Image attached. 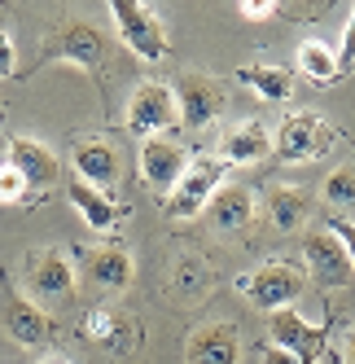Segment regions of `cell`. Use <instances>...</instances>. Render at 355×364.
<instances>
[{
    "label": "cell",
    "mask_w": 355,
    "mask_h": 364,
    "mask_svg": "<svg viewBox=\"0 0 355 364\" xmlns=\"http://www.w3.org/2000/svg\"><path fill=\"white\" fill-rule=\"evenodd\" d=\"M272 149H276L281 163H312V159H320V154L334 149V127H329L320 114H307V110L290 114L281 127H276Z\"/></svg>",
    "instance_id": "1"
},
{
    "label": "cell",
    "mask_w": 355,
    "mask_h": 364,
    "mask_svg": "<svg viewBox=\"0 0 355 364\" xmlns=\"http://www.w3.org/2000/svg\"><path fill=\"white\" fill-rule=\"evenodd\" d=\"M302 285H307V277H302L294 264H263L255 272L237 277V290L255 303L259 311H281V307H290L302 294Z\"/></svg>",
    "instance_id": "2"
},
{
    "label": "cell",
    "mask_w": 355,
    "mask_h": 364,
    "mask_svg": "<svg viewBox=\"0 0 355 364\" xmlns=\"http://www.w3.org/2000/svg\"><path fill=\"white\" fill-rule=\"evenodd\" d=\"M110 14L119 22V40L128 44L136 58H145V62H163L167 58V31H163L154 9L132 5V0H114Z\"/></svg>",
    "instance_id": "3"
},
{
    "label": "cell",
    "mask_w": 355,
    "mask_h": 364,
    "mask_svg": "<svg viewBox=\"0 0 355 364\" xmlns=\"http://www.w3.org/2000/svg\"><path fill=\"white\" fill-rule=\"evenodd\" d=\"M40 62H75L84 70H97L101 62H106V36H101V27H92V22H84V18L62 22V27L53 31V40L44 44Z\"/></svg>",
    "instance_id": "4"
},
{
    "label": "cell",
    "mask_w": 355,
    "mask_h": 364,
    "mask_svg": "<svg viewBox=\"0 0 355 364\" xmlns=\"http://www.w3.org/2000/svg\"><path fill=\"white\" fill-rule=\"evenodd\" d=\"M0 321H5V333L13 338L18 347H44L48 338H53V321H48V311L18 294L9 281H0Z\"/></svg>",
    "instance_id": "5"
},
{
    "label": "cell",
    "mask_w": 355,
    "mask_h": 364,
    "mask_svg": "<svg viewBox=\"0 0 355 364\" xmlns=\"http://www.w3.org/2000/svg\"><path fill=\"white\" fill-rule=\"evenodd\" d=\"M219 180H224V163H215V159H193L185 167V176L175 180V189L167 193V215L189 220L197 211H207V202L219 189Z\"/></svg>",
    "instance_id": "6"
},
{
    "label": "cell",
    "mask_w": 355,
    "mask_h": 364,
    "mask_svg": "<svg viewBox=\"0 0 355 364\" xmlns=\"http://www.w3.org/2000/svg\"><path fill=\"white\" fill-rule=\"evenodd\" d=\"M302 259H307V277L316 285H329V290H338V285H351V272H355V259L351 250L334 237V232H307V242H302Z\"/></svg>",
    "instance_id": "7"
},
{
    "label": "cell",
    "mask_w": 355,
    "mask_h": 364,
    "mask_svg": "<svg viewBox=\"0 0 355 364\" xmlns=\"http://www.w3.org/2000/svg\"><path fill=\"white\" fill-rule=\"evenodd\" d=\"M171 97H175V119L185 127H193V132L215 123L219 110H224V88L211 75H185V80L171 88Z\"/></svg>",
    "instance_id": "8"
},
{
    "label": "cell",
    "mask_w": 355,
    "mask_h": 364,
    "mask_svg": "<svg viewBox=\"0 0 355 364\" xmlns=\"http://www.w3.org/2000/svg\"><path fill=\"white\" fill-rule=\"evenodd\" d=\"M175 123V97H171V88L167 84H141L136 92H132V101H128V132L132 136H158V132H167V127Z\"/></svg>",
    "instance_id": "9"
},
{
    "label": "cell",
    "mask_w": 355,
    "mask_h": 364,
    "mask_svg": "<svg viewBox=\"0 0 355 364\" xmlns=\"http://www.w3.org/2000/svg\"><path fill=\"white\" fill-rule=\"evenodd\" d=\"M268 333H272V347L298 355L302 364H316V355L324 347V325H307L294 307L268 311Z\"/></svg>",
    "instance_id": "10"
},
{
    "label": "cell",
    "mask_w": 355,
    "mask_h": 364,
    "mask_svg": "<svg viewBox=\"0 0 355 364\" xmlns=\"http://www.w3.org/2000/svg\"><path fill=\"white\" fill-rule=\"evenodd\" d=\"M185 167H189V149L185 145L163 141V136H149L141 145V176H145V185L154 193H171L175 180L185 176Z\"/></svg>",
    "instance_id": "11"
},
{
    "label": "cell",
    "mask_w": 355,
    "mask_h": 364,
    "mask_svg": "<svg viewBox=\"0 0 355 364\" xmlns=\"http://www.w3.org/2000/svg\"><path fill=\"white\" fill-rule=\"evenodd\" d=\"M9 167L27 180V189H53L58 185V176H62V163H58V154L31 141V136H13L9 141Z\"/></svg>",
    "instance_id": "12"
},
{
    "label": "cell",
    "mask_w": 355,
    "mask_h": 364,
    "mask_svg": "<svg viewBox=\"0 0 355 364\" xmlns=\"http://www.w3.org/2000/svg\"><path fill=\"white\" fill-rule=\"evenodd\" d=\"M189 364H237L241 360V338L233 325H202L185 343Z\"/></svg>",
    "instance_id": "13"
},
{
    "label": "cell",
    "mask_w": 355,
    "mask_h": 364,
    "mask_svg": "<svg viewBox=\"0 0 355 364\" xmlns=\"http://www.w3.org/2000/svg\"><path fill=\"white\" fill-rule=\"evenodd\" d=\"M27 285L36 299H70L75 290V264L62 250H40L27 268Z\"/></svg>",
    "instance_id": "14"
},
{
    "label": "cell",
    "mask_w": 355,
    "mask_h": 364,
    "mask_svg": "<svg viewBox=\"0 0 355 364\" xmlns=\"http://www.w3.org/2000/svg\"><path fill=\"white\" fill-rule=\"evenodd\" d=\"M70 159H75V171H80L84 185H92V189H101V193H110V189H114V180H119V154H114L110 141L88 136V141L75 145Z\"/></svg>",
    "instance_id": "15"
},
{
    "label": "cell",
    "mask_w": 355,
    "mask_h": 364,
    "mask_svg": "<svg viewBox=\"0 0 355 364\" xmlns=\"http://www.w3.org/2000/svg\"><path fill=\"white\" fill-rule=\"evenodd\" d=\"M207 215L219 232H237L246 228L250 220H255V193H250L246 185H219L207 202Z\"/></svg>",
    "instance_id": "16"
},
{
    "label": "cell",
    "mask_w": 355,
    "mask_h": 364,
    "mask_svg": "<svg viewBox=\"0 0 355 364\" xmlns=\"http://www.w3.org/2000/svg\"><path fill=\"white\" fill-rule=\"evenodd\" d=\"M268 149H272V136H268V127H263L259 119L237 123L233 132H224V141H219L224 163H233V167H246V163L268 159Z\"/></svg>",
    "instance_id": "17"
},
{
    "label": "cell",
    "mask_w": 355,
    "mask_h": 364,
    "mask_svg": "<svg viewBox=\"0 0 355 364\" xmlns=\"http://www.w3.org/2000/svg\"><path fill=\"white\" fill-rule=\"evenodd\" d=\"M84 272L92 285H101V290H128L132 285V255L123 250V246H101L84 259Z\"/></svg>",
    "instance_id": "18"
},
{
    "label": "cell",
    "mask_w": 355,
    "mask_h": 364,
    "mask_svg": "<svg viewBox=\"0 0 355 364\" xmlns=\"http://www.w3.org/2000/svg\"><path fill=\"white\" fill-rule=\"evenodd\" d=\"M66 198H70V206L84 215V224L88 228H97V232H106V228H114L119 224V206H114V198L110 193H101V189H92V185H84V180H70V189H66Z\"/></svg>",
    "instance_id": "19"
},
{
    "label": "cell",
    "mask_w": 355,
    "mask_h": 364,
    "mask_svg": "<svg viewBox=\"0 0 355 364\" xmlns=\"http://www.w3.org/2000/svg\"><path fill=\"white\" fill-rule=\"evenodd\" d=\"M312 215V193L307 189H294V185H281V189H272L268 198V220L276 232H298L302 224H307Z\"/></svg>",
    "instance_id": "20"
},
{
    "label": "cell",
    "mask_w": 355,
    "mask_h": 364,
    "mask_svg": "<svg viewBox=\"0 0 355 364\" xmlns=\"http://www.w3.org/2000/svg\"><path fill=\"white\" fill-rule=\"evenodd\" d=\"M241 84H250L263 101H290L294 97V75L281 66H241Z\"/></svg>",
    "instance_id": "21"
},
{
    "label": "cell",
    "mask_w": 355,
    "mask_h": 364,
    "mask_svg": "<svg viewBox=\"0 0 355 364\" xmlns=\"http://www.w3.org/2000/svg\"><path fill=\"white\" fill-rule=\"evenodd\" d=\"M298 70L307 75L312 84H338V80H342V75H338V62H334V48L320 44V40L298 44Z\"/></svg>",
    "instance_id": "22"
},
{
    "label": "cell",
    "mask_w": 355,
    "mask_h": 364,
    "mask_svg": "<svg viewBox=\"0 0 355 364\" xmlns=\"http://www.w3.org/2000/svg\"><path fill=\"white\" fill-rule=\"evenodd\" d=\"M84 338L106 343V347H123V321L114 316V311H106V307H92L84 316Z\"/></svg>",
    "instance_id": "23"
},
{
    "label": "cell",
    "mask_w": 355,
    "mask_h": 364,
    "mask_svg": "<svg viewBox=\"0 0 355 364\" xmlns=\"http://www.w3.org/2000/svg\"><path fill=\"white\" fill-rule=\"evenodd\" d=\"M324 202L334 206V211H342V215L351 211V206H355V167L342 163L334 176L324 180Z\"/></svg>",
    "instance_id": "24"
},
{
    "label": "cell",
    "mask_w": 355,
    "mask_h": 364,
    "mask_svg": "<svg viewBox=\"0 0 355 364\" xmlns=\"http://www.w3.org/2000/svg\"><path fill=\"white\" fill-rule=\"evenodd\" d=\"M27 193H31V189H27V180H22L9 163L0 167V202L13 206V202H27Z\"/></svg>",
    "instance_id": "25"
},
{
    "label": "cell",
    "mask_w": 355,
    "mask_h": 364,
    "mask_svg": "<svg viewBox=\"0 0 355 364\" xmlns=\"http://www.w3.org/2000/svg\"><path fill=\"white\" fill-rule=\"evenodd\" d=\"M324 232H334V237H338L346 250H355V228H351L346 215H329V220H324Z\"/></svg>",
    "instance_id": "26"
},
{
    "label": "cell",
    "mask_w": 355,
    "mask_h": 364,
    "mask_svg": "<svg viewBox=\"0 0 355 364\" xmlns=\"http://www.w3.org/2000/svg\"><path fill=\"white\" fill-rule=\"evenodd\" d=\"M351 53H355V18L346 22V31H342V53H334L338 75H346V70H351Z\"/></svg>",
    "instance_id": "27"
},
{
    "label": "cell",
    "mask_w": 355,
    "mask_h": 364,
    "mask_svg": "<svg viewBox=\"0 0 355 364\" xmlns=\"http://www.w3.org/2000/svg\"><path fill=\"white\" fill-rule=\"evenodd\" d=\"M13 66H18V53H13V40L0 31V80H9L13 75Z\"/></svg>",
    "instance_id": "28"
},
{
    "label": "cell",
    "mask_w": 355,
    "mask_h": 364,
    "mask_svg": "<svg viewBox=\"0 0 355 364\" xmlns=\"http://www.w3.org/2000/svg\"><path fill=\"white\" fill-rule=\"evenodd\" d=\"M241 14L259 22V18H272V14H276V5H272V0H255V5H250V0H246V5H241Z\"/></svg>",
    "instance_id": "29"
},
{
    "label": "cell",
    "mask_w": 355,
    "mask_h": 364,
    "mask_svg": "<svg viewBox=\"0 0 355 364\" xmlns=\"http://www.w3.org/2000/svg\"><path fill=\"white\" fill-rule=\"evenodd\" d=\"M263 364H302V360H298V355H290V351H281V347H272V343H268V347H263Z\"/></svg>",
    "instance_id": "30"
},
{
    "label": "cell",
    "mask_w": 355,
    "mask_h": 364,
    "mask_svg": "<svg viewBox=\"0 0 355 364\" xmlns=\"http://www.w3.org/2000/svg\"><path fill=\"white\" fill-rule=\"evenodd\" d=\"M44 364H70V360H44Z\"/></svg>",
    "instance_id": "31"
}]
</instances>
